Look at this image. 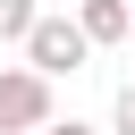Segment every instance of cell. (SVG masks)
<instances>
[{
	"instance_id": "cell-1",
	"label": "cell",
	"mask_w": 135,
	"mask_h": 135,
	"mask_svg": "<svg viewBox=\"0 0 135 135\" xmlns=\"http://www.w3.org/2000/svg\"><path fill=\"white\" fill-rule=\"evenodd\" d=\"M84 59H93V42H84V25H76L68 8L42 17V25L25 34V68H34V76H76Z\"/></svg>"
},
{
	"instance_id": "cell-2",
	"label": "cell",
	"mask_w": 135,
	"mask_h": 135,
	"mask_svg": "<svg viewBox=\"0 0 135 135\" xmlns=\"http://www.w3.org/2000/svg\"><path fill=\"white\" fill-rule=\"evenodd\" d=\"M59 110H51V76L34 68H0V135H42Z\"/></svg>"
},
{
	"instance_id": "cell-3",
	"label": "cell",
	"mask_w": 135,
	"mask_h": 135,
	"mask_svg": "<svg viewBox=\"0 0 135 135\" xmlns=\"http://www.w3.org/2000/svg\"><path fill=\"white\" fill-rule=\"evenodd\" d=\"M76 25H84L93 51H101V42H127V34H135V0H76Z\"/></svg>"
},
{
	"instance_id": "cell-4",
	"label": "cell",
	"mask_w": 135,
	"mask_h": 135,
	"mask_svg": "<svg viewBox=\"0 0 135 135\" xmlns=\"http://www.w3.org/2000/svg\"><path fill=\"white\" fill-rule=\"evenodd\" d=\"M34 25H42V8H34V0H0V42H17V51H25V34H34Z\"/></svg>"
},
{
	"instance_id": "cell-5",
	"label": "cell",
	"mask_w": 135,
	"mask_h": 135,
	"mask_svg": "<svg viewBox=\"0 0 135 135\" xmlns=\"http://www.w3.org/2000/svg\"><path fill=\"white\" fill-rule=\"evenodd\" d=\"M110 135H135V84H118V101H110Z\"/></svg>"
},
{
	"instance_id": "cell-6",
	"label": "cell",
	"mask_w": 135,
	"mask_h": 135,
	"mask_svg": "<svg viewBox=\"0 0 135 135\" xmlns=\"http://www.w3.org/2000/svg\"><path fill=\"white\" fill-rule=\"evenodd\" d=\"M42 135H101V127H84V118H51Z\"/></svg>"
}]
</instances>
